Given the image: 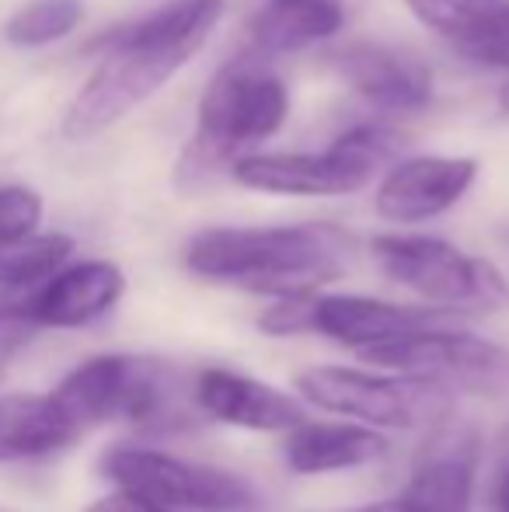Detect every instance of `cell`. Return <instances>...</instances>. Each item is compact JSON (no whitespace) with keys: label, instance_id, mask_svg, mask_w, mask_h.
<instances>
[{"label":"cell","instance_id":"6da1fadb","mask_svg":"<svg viewBox=\"0 0 509 512\" xmlns=\"http://www.w3.org/2000/svg\"><path fill=\"white\" fill-rule=\"evenodd\" d=\"M349 234L332 223L206 227L189 237L182 262L192 276L255 297L318 293L349 265Z\"/></svg>","mask_w":509,"mask_h":512},{"label":"cell","instance_id":"7a4b0ae2","mask_svg":"<svg viewBox=\"0 0 509 512\" xmlns=\"http://www.w3.org/2000/svg\"><path fill=\"white\" fill-rule=\"evenodd\" d=\"M290 119V88L255 53L227 60L196 105V129L175 164L178 189L224 175L238 157L252 154Z\"/></svg>","mask_w":509,"mask_h":512},{"label":"cell","instance_id":"3957f363","mask_svg":"<svg viewBox=\"0 0 509 512\" xmlns=\"http://www.w3.org/2000/svg\"><path fill=\"white\" fill-rule=\"evenodd\" d=\"M56 401L74 415L84 432L105 422H126L143 432H164L182 425V418L196 408H185L171 363L157 356H129L105 352L91 356L67 373L56 387Z\"/></svg>","mask_w":509,"mask_h":512},{"label":"cell","instance_id":"277c9868","mask_svg":"<svg viewBox=\"0 0 509 512\" xmlns=\"http://www.w3.org/2000/svg\"><path fill=\"white\" fill-rule=\"evenodd\" d=\"M394 150L384 126H353L325 150H252L227 168L234 185L258 196L339 199L363 192Z\"/></svg>","mask_w":509,"mask_h":512},{"label":"cell","instance_id":"5b68a950","mask_svg":"<svg viewBox=\"0 0 509 512\" xmlns=\"http://www.w3.org/2000/svg\"><path fill=\"white\" fill-rule=\"evenodd\" d=\"M370 258L384 279L415 293L422 304L471 314L509 304V283L492 262L429 234H377Z\"/></svg>","mask_w":509,"mask_h":512},{"label":"cell","instance_id":"8992f818","mask_svg":"<svg viewBox=\"0 0 509 512\" xmlns=\"http://www.w3.org/2000/svg\"><path fill=\"white\" fill-rule=\"evenodd\" d=\"M102 474L119 492L136 495L161 512H258V488L248 478L157 446H109Z\"/></svg>","mask_w":509,"mask_h":512},{"label":"cell","instance_id":"52a82bcc","mask_svg":"<svg viewBox=\"0 0 509 512\" xmlns=\"http://www.w3.org/2000/svg\"><path fill=\"white\" fill-rule=\"evenodd\" d=\"M360 359L377 370L440 387V391L499 398L509 394V349L468 328H454V321L429 324L408 331L384 345L360 352Z\"/></svg>","mask_w":509,"mask_h":512},{"label":"cell","instance_id":"ba28073f","mask_svg":"<svg viewBox=\"0 0 509 512\" xmlns=\"http://www.w3.org/2000/svg\"><path fill=\"white\" fill-rule=\"evenodd\" d=\"M95 49H102V60L63 112V136L74 143H88L119 126L196 56L182 46H140L105 35Z\"/></svg>","mask_w":509,"mask_h":512},{"label":"cell","instance_id":"9c48e42d","mask_svg":"<svg viewBox=\"0 0 509 512\" xmlns=\"http://www.w3.org/2000/svg\"><path fill=\"white\" fill-rule=\"evenodd\" d=\"M293 391L304 405L370 425L381 432H408L447 401V391L398 377L387 370L342 363H314L293 373Z\"/></svg>","mask_w":509,"mask_h":512},{"label":"cell","instance_id":"30bf717a","mask_svg":"<svg viewBox=\"0 0 509 512\" xmlns=\"http://www.w3.org/2000/svg\"><path fill=\"white\" fill-rule=\"evenodd\" d=\"M478 178L475 157L419 154L384 171L374 192V213L394 227H415L450 213Z\"/></svg>","mask_w":509,"mask_h":512},{"label":"cell","instance_id":"8fae6325","mask_svg":"<svg viewBox=\"0 0 509 512\" xmlns=\"http://www.w3.org/2000/svg\"><path fill=\"white\" fill-rule=\"evenodd\" d=\"M457 314L429 304H394L381 297H363V293H311L307 304V335L332 338L346 349L367 352L408 331L429 328V324L454 321Z\"/></svg>","mask_w":509,"mask_h":512},{"label":"cell","instance_id":"7c38bea8","mask_svg":"<svg viewBox=\"0 0 509 512\" xmlns=\"http://www.w3.org/2000/svg\"><path fill=\"white\" fill-rule=\"evenodd\" d=\"M332 67L353 95L381 112L412 115L433 102V67L405 46L349 42L332 53Z\"/></svg>","mask_w":509,"mask_h":512},{"label":"cell","instance_id":"4fadbf2b","mask_svg":"<svg viewBox=\"0 0 509 512\" xmlns=\"http://www.w3.org/2000/svg\"><path fill=\"white\" fill-rule=\"evenodd\" d=\"M192 405L217 425L245 432H279V436L307 418L297 398L241 370H227V366H210L196 373Z\"/></svg>","mask_w":509,"mask_h":512},{"label":"cell","instance_id":"5bb4252c","mask_svg":"<svg viewBox=\"0 0 509 512\" xmlns=\"http://www.w3.org/2000/svg\"><path fill=\"white\" fill-rule=\"evenodd\" d=\"M126 276L116 262L84 258L67 262L46 276L39 286H28V310L39 328H88L123 300Z\"/></svg>","mask_w":509,"mask_h":512},{"label":"cell","instance_id":"9a60e30c","mask_svg":"<svg viewBox=\"0 0 509 512\" xmlns=\"http://www.w3.org/2000/svg\"><path fill=\"white\" fill-rule=\"evenodd\" d=\"M391 453V439L381 429L360 422H297L283 432V464L300 478H325V474L363 471L381 464Z\"/></svg>","mask_w":509,"mask_h":512},{"label":"cell","instance_id":"2e32d148","mask_svg":"<svg viewBox=\"0 0 509 512\" xmlns=\"http://www.w3.org/2000/svg\"><path fill=\"white\" fill-rule=\"evenodd\" d=\"M84 436L56 394L14 391L0 394V464L46 460Z\"/></svg>","mask_w":509,"mask_h":512},{"label":"cell","instance_id":"e0dca14e","mask_svg":"<svg viewBox=\"0 0 509 512\" xmlns=\"http://www.w3.org/2000/svg\"><path fill=\"white\" fill-rule=\"evenodd\" d=\"M478 478V436L457 432V436L436 439L433 450L412 467L401 499L412 512H471Z\"/></svg>","mask_w":509,"mask_h":512},{"label":"cell","instance_id":"ac0fdd59","mask_svg":"<svg viewBox=\"0 0 509 512\" xmlns=\"http://www.w3.org/2000/svg\"><path fill=\"white\" fill-rule=\"evenodd\" d=\"M346 25L342 0H265L248 18V53L262 60L328 42Z\"/></svg>","mask_w":509,"mask_h":512},{"label":"cell","instance_id":"d6986e66","mask_svg":"<svg viewBox=\"0 0 509 512\" xmlns=\"http://www.w3.org/2000/svg\"><path fill=\"white\" fill-rule=\"evenodd\" d=\"M74 241L67 234H32L0 244V290H25L70 262Z\"/></svg>","mask_w":509,"mask_h":512},{"label":"cell","instance_id":"ffe728a7","mask_svg":"<svg viewBox=\"0 0 509 512\" xmlns=\"http://www.w3.org/2000/svg\"><path fill=\"white\" fill-rule=\"evenodd\" d=\"M84 0H28L4 21V39L18 49H42L81 28Z\"/></svg>","mask_w":509,"mask_h":512},{"label":"cell","instance_id":"44dd1931","mask_svg":"<svg viewBox=\"0 0 509 512\" xmlns=\"http://www.w3.org/2000/svg\"><path fill=\"white\" fill-rule=\"evenodd\" d=\"M506 0H405L412 18L433 35H440L450 49L482 28Z\"/></svg>","mask_w":509,"mask_h":512},{"label":"cell","instance_id":"7402d4cb","mask_svg":"<svg viewBox=\"0 0 509 512\" xmlns=\"http://www.w3.org/2000/svg\"><path fill=\"white\" fill-rule=\"evenodd\" d=\"M454 53L464 56L468 63H475V67L509 70V0L482 28H475L468 39L457 42Z\"/></svg>","mask_w":509,"mask_h":512},{"label":"cell","instance_id":"603a6c76","mask_svg":"<svg viewBox=\"0 0 509 512\" xmlns=\"http://www.w3.org/2000/svg\"><path fill=\"white\" fill-rule=\"evenodd\" d=\"M46 203L28 185H0V244L39 234Z\"/></svg>","mask_w":509,"mask_h":512},{"label":"cell","instance_id":"cb8c5ba5","mask_svg":"<svg viewBox=\"0 0 509 512\" xmlns=\"http://www.w3.org/2000/svg\"><path fill=\"white\" fill-rule=\"evenodd\" d=\"M35 331L39 324L32 321V310H28V286L25 290H0V373L25 349Z\"/></svg>","mask_w":509,"mask_h":512},{"label":"cell","instance_id":"d4e9b609","mask_svg":"<svg viewBox=\"0 0 509 512\" xmlns=\"http://www.w3.org/2000/svg\"><path fill=\"white\" fill-rule=\"evenodd\" d=\"M84 512H161V509H154L150 502H143V499H136V495H129V492H112V495H105V499H98V502H91Z\"/></svg>","mask_w":509,"mask_h":512},{"label":"cell","instance_id":"484cf974","mask_svg":"<svg viewBox=\"0 0 509 512\" xmlns=\"http://www.w3.org/2000/svg\"><path fill=\"white\" fill-rule=\"evenodd\" d=\"M489 506H492V512H509V464L499 471L496 485H492Z\"/></svg>","mask_w":509,"mask_h":512},{"label":"cell","instance_id":"4316f807","mask_svg":"<svg viewBox=\"0 0 509 512\" xmlns=\"http://www.w3.org/2000/svg\"><path fill=\"white\" fill-rule=\"evenodd\" d=\"M349 512H412L401 495H394V499H381V502H370V506H360V509H349Z\"/></svg>","mask_w":509,"mask_h":512},{"label":"cell","instance_id":"83f0119b","mask_svg":"<svg viewBox=\"0 0 509 512\" xmlns=\"http://www.w3.org/2000/svg\"><path fill=\"white\" fill-rule=\"evenodd\" d=\"M499 108H503V112L509 115V84H503V88H499Z\"/></svg>","mask_w":509,"mask_h":512}]
</instances>
